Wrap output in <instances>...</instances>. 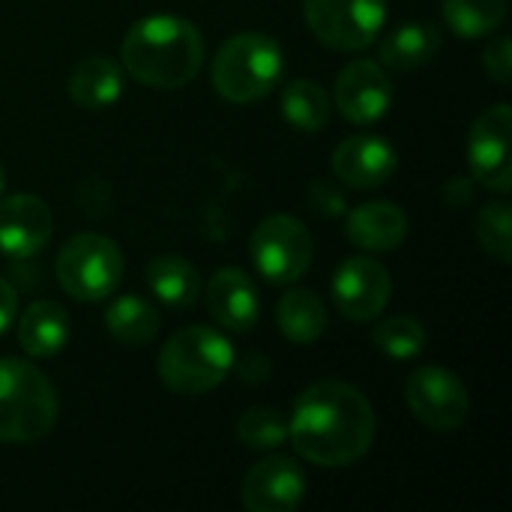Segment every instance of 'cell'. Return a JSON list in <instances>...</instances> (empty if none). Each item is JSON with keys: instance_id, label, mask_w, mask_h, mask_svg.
<instances>
[{"instance_id": "obj_1", "label": "cell", "mask_w": 512, "mask_h": 512, "mask_svg": "<svg viewBox=\"0 0 512 512\" xmlns=\"http://www.w3.org/2000/svg\"><path fill=\"white\" fill-rule=\"evenodd\" d=\"M288 441L297 456L312 465L348 468L372 450L375 411L357 387L345 381H315L294 402Z\"/></svg>"}, {"instance_id": "obj_2", "label": "cell", "mask_w": 512, "mask_h": 512, "mask_svg": "<svg viewBox=\"0 0 512 512\" xmlns=\"http://www.w3.org/2000/svg\"><path fill=\"white\" fill-rule=\"evenodd\" d=\"M120 60L138 84L177 90L198 75L204 63V39L198 27L180 15H147L123 36Z\"/></svg>"}, {"instance_id": "obj_3", "label": "cell", "mask_w": 512, "mask_h": 512, "mask_svg": "<svg viewBox=\"0 0 512 512\" xmlns=\"http://www.w3.org/2000/svg\"><path fill=\"white\" fill-rule=\"evenodd\" d=\"M60 414L54 384L27 360H0V444L42 441Z\"/></svg>"}, {"instance_id": "obj_4", "label": "cell", "mask_w": 512, "mask_h": 512, "mask_svg": "<svg viewBox=\"0 0 512 512\" xmlns=\"http://www.w3.org/2000/svg\"><path fill=\"white\" fill-rule=\"evenodd\" d=\"M282 48L273 36L261 30L234 33L213 57V87L222 99L234 105H249L264 99L282 78Z\"/></svg>"}, {"instance_id": "obj_5", "label": "cell", "mask_w": 512, "mask_h": 512, "mask_svg": "<svg viewBox=\"0 0 512 512\" xmlns=\"http://www.w3.org/2000/svg\"><path fill=\"white\" fill-rule=\"evenodd\" d=\"M231 369L234 348L213 327H183L159 351V378L183 396L216 390Z\"/></svg>"}, {"instance_id": "obj_6", "label": "cell", "mask_w": 512, "mask_h": 512, "mask_svg": "<svg viewBox=\"0 0 512 512\" xmlns=\"http://www.w3.org/2000/svg\"><path fill=\"white\" fill-rule=\"evenodd\" d=\"M54 270L69 297L81 303H99L123 282V252L102 234H78L63 243Z\"/></svg>"}, {"instance_id": "obj_7", "label": "cell", "mask_w": 512, "mask_h": 512, "mask_svg": "<svg viewBox=\"0 0 512 512\" xmlns=\"http://www.w3.org/2000/svg\"><path fill=\"white\" fill-rule=\"evenodd\" d=\"M249 255L255 270L273 285H291L312 267L315 240L294 216L273 213L261 219L249 237Z\"/></svg>"}, {"instance_id": "obj_8", "label": "cell", "mask_w": 512, "mask_h": 512, "mask_svg": "<svg viewBox=\"0 0 512 512\" xmlns=\"http://www.w3.org/2000/svg\"><path fill=\"white\" fill-rule=\"evenodd\" d=\"M309 30L336 51H363L387 21V0H303Z\"/></svg>"}, {"instance_id": "obj_9", "label": "cell", "mask_w": 512, "mask_h": 512, "mask_svg": "<svg viewBox=\"0 0 512 512\" xmlns=\"http://www.w3.org/2000/svg\"><path fill=\"white\" fill-rule=\"evenodd\" d=\"M405 402L423 426L438 432H453L465 426L471 414L468 387L444 366L414 369L405 384Z\"/></svg>"}, {"instance_id": "obj_10", "label": "cell", "mask_w": 512, "mask_h": 512, "mask_svg": "<svg viewBox=\"0 0 512 512\" xmlns=\"http://www.w3.org/2000/svg\"><path fill=\"white\" fill-rule=\"evenodd\" d=\"M510 129L512 114L507 102H498L486 108L471 132H468V165L471 177L498 192L507 195L512 189V165H510Z\"/></svg>"}, {"instance_id": "obj_11", "label": "cell", "mask_w": 512, "mask_h": 512, "mask_svg": "<svg viewBox=\"0 0 512 512\" xmlns=\"http://www.w3.org/2000/svg\"><path fill=\"white\" fill-rule=\"evenodd\" d=\"M390 291H393V279L387 267L369 255L345 258L333 276V300L339 312L354 324L375 321L387 309Z\"/></svg>"}, {"instance_id": "obj_12", "label": "cell", "mask_w": 512, "mask_h": 512, "mask_svg": "<svg viewBox=\"0 0 512 512\" xmlns=\"http://www.w3.org/2000/svg\"><path fill=\"white\" fill-rule=\"evenodd\" d=\"M306 498V474L288 456H270L243 477L240 501L246 512H291Z\"/></svg>"}, {"instance_id": "obj_13", "label": "cell", "mask_w": 512, "mask_h": 512, "mask_svg": "<svg viewBox=\"0 0 512 512\" xmlns=\"http://www.w3.org/2000/svg\"><path fill=\"white\" fill-rule=\"evenodd\" d=\"M393 102V84L381 63L354 60L336 78V108L354 126L378 123Z\"/></svg>"}, {"instance_id": "obj_14", "label": "cell", "mask_w": 512, "mask_h": 512, "mask_svg": "<svg viewBox=\"0 0 512 512\" xmlns=\"http://www.w3.org/2000/svg\"><path fill=\"white\" fill-rule=\"evenodd\" d=\"M54 234V216L39 195H9L0 201V252L9 258H33Z\"/></svg>"}, {"instance_id": "obj_15", "label": "cell", "mask_w": 512, "mask_h": 512, "mask_svg": "<svg viewBox=\"0 0 512 512\" xmlns=\"http://www.w3.org/2000/svg\"><path fill=\"white\" fill-rule=\"evenodd\" d=\"M396 147L381 135H351L333 153V174L351 189H378L396 174Z\"/></svg>"}, {"instance_id": "obj_16", "label": "cell", "mask_w": 512, "mask_h": 512, "mask_svg": "<svg viewBox=\"0 0 512 512\" xmlns=\"http://www.w3.org/2000/svg\"><path fill=\"white\" fill-rule=\"evenodd\" d=\"M207 309L216 324L231 333H249L258 321L261 303L252 279L237 267H222L207 282Z\"/></svg>"}, {"instance_id": "obj_17", "label": "cell", "mask_w": 512, "mask_h": 512, "mask_svg": "<svg viewBox=\"0 0 512 512\" xmlns=\"http://www.w3.org/2000/svg\"><path fill=\"white\" fill-rule=\"evenodd\" d=\"M345 234L363 252H396L408 237V216L390 201H369L348 213Z\"/></svg>"}, {"instance_id": "obj_18", "label": "cell", "mask_w": 512, "mask_h": 512, "mask_svg": "<svg viewBox=\"0 0 512 512\" xmlns=\"http://www.w3.org/2000/svg\"><path fill=\"white\" fill-rule=\"evenodd\" d=\"M66 342H69V315L63 306L51 300H36L18 318V345L30 357L48 360L60 354Z\"/></svg>"}, {"instance_id": "obj_19", "label": "cell", "mask_w": 512, "mask_h": 512, "mask_svg": "<svg viewBox=\"0 0 512 512\" xmlns=\"http://www.w3.org/2000/svg\"><path fill=\"white\" fill-rule=\"evenodd\" d=\"M69 96L87 111L111 108L123 96V69L108 57H87L69 75Z\"/></svg>"}, {"instance_id": "obj_20", "label": "cell", "mask_w": 512, "mask_h": 512, "mask_svg": "<svg viewBox=\"0 0 512 512\" xmlns=\"http://www.w3.org/2000/svg\"><path fill=\"white\" fill-rule=\"evenodd\" d=\"M441 51V30L429 21H411L390 30L381 42V63L393 69L426 66Z\"/></svg>"}, {"instance_id": "obj_21", "label": "cell", "mask_w": 512, "mask_h": 512, "mask_svg": "<svg viewBox=\"0 0 512 512\" xmlns=\"http://www.w3.org/2000/svg\"><path fill=\"white\" fill-rule=\"evenodd\" d=\"M147 285L171 309H189L201 297V276L180 255L153 258L150 267H147Z\"/></svg>"}, {"instance_id": "obj_22", "label": "cell", "mask_w": 512, "mask_h": 512, "mask_svg": "<svg viewBox=\"0 0 512 512\" xmlns=\"http://www.w3.org/2000/svg\"><path fill=\"white\" fill-rule=\"evenodd\" d=\"M276 324L282 336L294 345H312L327 330V306L318 294L297 288L288 291L276 306Z\"/></svg>"}, {"instance_id": "obj_23", "label": "cell", "mask_w": 512, "mask_h": 512, "mask_svg": "<svg viewBox=\"0 0 512 512\" xmlns=\"http://www.w3.org/2000/svg\"><path fill=\"white\" fill-rule=\"evenodd\" d=\"M105 327H108V333L120 345L141 348V345L153 342V336L159 333V312L144 297L123 294V297H114L108 303V309H105Z\"/></svg>"}, {"instance_id": "obj_24", "label": "cell", "mask_w": 512, "mask_h": 512, "mask_svg": "<svg viewBox=\"0 0 512 512\" xmlns=\"http://www.w3.org/2000/svg\"><path fill=\"white\" fill-rule=\"evenodd\" d=\"M447 27L462 39L495 33L507 18V0H441Z\"/></svg>"}, {"instance_id": "obj_25", "label": "cell", "mask_w": 512, "mask_h": 512, "mask_svg": "<svg viewBox=\"0 0 512 512\" xmlns=\"http://www.w3.org/2000/svg\"><path fill=\"white\" fill-rule=\"evenodd\" d=\"M282 114L300 132H318L330 120V99L321 84L297 78L282 93Z\"/></svg>"}, {"instance_id": "obj_26", "label": "cell", "mask_w": 512, "mask_h": 512, "mask_svg": "<svg viewBox=\"0 0 512 512\" xmlns=\"http://www.w3.org/2000/svg\"><path fill=\"white\" fill-rule=\"evenodd\" d=\"M372 342L381 354H387L393 360H411L423 351L426 330L417 318L396 315V318H384L372 327Z\"/></svg>"}, {"instance_id": "obj_27", "label": "cell", "mask_w": 512, "mask_h": 512, "mask_svg": "<svg viewBox=\"0 0 512 512\" xmlns=\"http://www.w3.org/2000/svg\"><path fill=\"white\" fill-rule=\"evenodd\" d=\"M477 240L501 264L512 258V210L507 201H489L477 216Z\"/></svg>"}, {"instance_id": "obj_28", "label": "cell", "mask_w": 512, "mask_h": 512, "mask_svg": "<svg viewBox=\"0 0 512 512\" xmlns=\"http://www.w3.org/2000/svg\"><path fill=\"white\" fill-rule=\"evenodd\" d=\"M237 438L249 450H276L288 441V423L273 408H249L237 420Z\"/></svg>"}, {"instance_id": "obj_29", "label": "cell", "mask_w": 512, "mask_h": 512, "mask_svg": "<svg viewBox=\"0 0 512 512\" xmlns=\"http://www.w3.org/2000/svg\"><path fill=\"white\" fill-rule=\"evenodd\" d=\"M483 66L489 72L492 81H498L501 87L510 84L512 75V48H510V36H495L483 54Z\"/></svg>"}, {"instance_id": "obj_30", "label": "cell", "mask_w": 512, "mask_h": 512, "mask_svg": "<svg viewBox=\"0 0 512 512\" xmlns=\"http://www.w3.org/2000/svg\"><path fill=\"white\" fill-rule=\"evenodd\" d=\"M444 195L453 207H462L468 201H474L477 195V180L474 177H453L447 186H444Z\"/></svg>"}, {"instance_id": "obj_31", "label": "cell", "mask_w": 512, "mask_h": 512, "mask_svg": "<svg viewBox=\"0 0 512 512\" xmlns=\"http://www.w3.org/2000/svg\"><path fill=\"white\" fill-rule=\"evenodd\" d=\"M15 312H18V294L6 279H0V336L12 327Z\"/></svg>"}, {"instance_id": "obj_32", "label": "cell", "mask_w": 512, "mask_h": 512, "mask_svg": "<svg viewBox=\"0 0 512 512\" xmlns=\"http://www.w3.org/2000/svg\"><path fill=\"white\" fill-rule=\"evenodd\" d=\"M3 183H6V177H3V168H0V195H3Z\"/></svg>"}]
</instances>
